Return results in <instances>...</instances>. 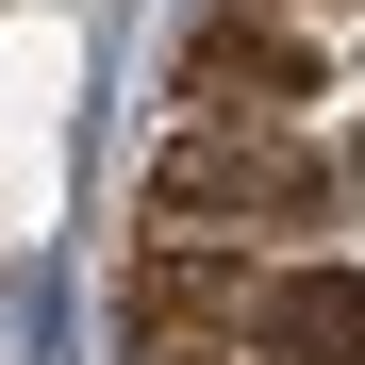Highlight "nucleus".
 <instances>
[{
    "mask_svg": "<svg viewBox=\"0 0 365 365\" xmlns=\"http://www.w3.org/2000/svg\"><path fill=\"white\" fill-rule=\"evenodd\" d=\"M133 365H232V349H133Z\"/></svg>",
    "mask_w": 365,
    "mask_h": 365,
    "instance_id": "nucleus-5",
    "label": "nucleus"
},
{
    "mask_svg": "<svg viewBox=\"0 0 365 365\" xmlns=\"http://www.w3.org/2000/svg\"><path fill=\"white\" fill-rule=\"evenodd\" d=\"M282 17H349V0H282Z\"/></svg>",
    "mask_w": 365,
    "mask_h": 365,
    "instance_id": "nucleus-6",
    "label": "nucleus"
},
{
    "mask_svg": "<svg viewBox=\"0 0 365 365\" xmlns=\"http://www.w3.org/2000/svg\"><path fill=\"white\" fill-rule=\"evenodd\" d=\"M250 282L266 266H232V250H200V232H133V282H116V332H133V349H232V332H250Z\"/></svg>",
    "mask_w": 365,
    "mask_h": 365,
    "instance_id": "nucleus-3",
    "label": "nucleus"
},
{
    "mask_svg": "<svg viewBox=\"0 0 365 365\" xmlns=\"http://www.w3.org/2000/svg\"><path fill=\"white\" fill-rule=\"evenodd\" d=\"M332 200H349V166L299 150V116H182L166 166H150V216H166V232H216V216H250V232H316Z\"/></svg>",
    "mask_w": 365,
    "mask_h": 365,
    "instance_id": "nucleus-1",
    "label": "nucleus"
},
{
    "mask_svg": "<svg viewBox=\"0 0 365 365\" xmlns=\"http://www.w3.org/2000/svg\"><path fill=\"white\" fill-rule=\"evenodd\" d=\"M316 83H332V17H282V0H232L182 50V116H299Z\"/></svg>",
    "mask_w": 365,
    "mask_h": 365,
    "instance_id": "nucleus-2",
    "label": "nucleus"
},
{
    "mask_svg": "<svg viewBox=\"0 0 365 365\" xmlns=\"http://www.w3.org/2000/svg\"><path fill=\"white\" fill-rule=\"evenodd\" d=\"M232 349L250 365H365V266H266Z\"/></svg>",
    "mask_w": 365,
    "mask_h": 365,
    "instance_id": "nucleus-4",
    "label": "nucleus"
}]
</instances>
